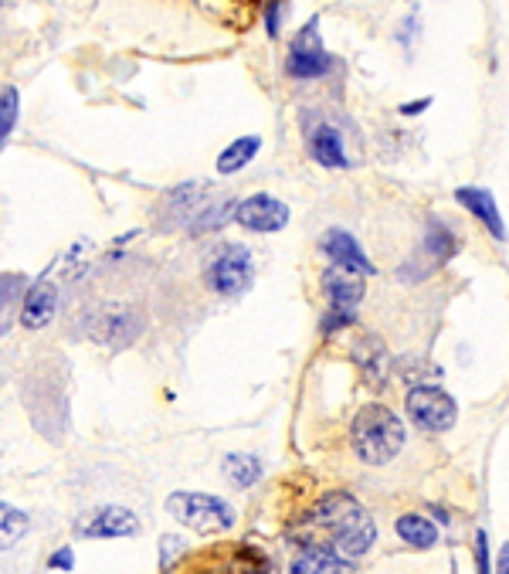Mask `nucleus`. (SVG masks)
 I'll list each match as a JSON object with an SVG mask.
<instances>
[{
	"label": "nucleus",
	"mask_w": 509,
	"mask_h": 574,
	"mask_svg": "<svg viewBox=\"0 0 509 574\" xmlns=\"http://www.w3.org/2000/svg\"><path fill=\"white\" fill-rule=\"evenodd\" d=\"M306 530L320 534L323 544H330L333 551H340L346 558L367 554L374 548V540H377L374 517L357 503V496H350L343 490H336V493H330V496H323L320 503H316Z\"/></svg>",
	"instance_id": "f257e3e1"
},
{
	"label": "nucleus",
	"mask_w": 509,
	"mask_h": 574,
	"mask_svg": "<svg viewBox=\"0 0 509 574\" xmlns=\"http://www.w3.org/2000/svg\"><path fill=\"white\" fill-rule=\"evenodd\" d=\"M350 442H354V453L367 466H388L394 456L404 449L407 432L404 422L384 405H367L357 411L354 429H350Z\"/></svg>",
	"instance_id": "f03ea898"
},
{
	"label": "nucleus",
	"mask_w": 509,
	"mask_h": 574,
	"mask_svg": "<svg viewBox=\"0 0 509 574\" xmlns=\"http://www.w3.org/2000/svg\"><path fill=\"white\" fill-rule=\"evenodd\" d=\"M167 514L198 530V534H221V530H232L235 527V506L225 503L221 496H211V493H174L167 496Z\"/></svg>",
	"instance_id": "7ed1b4c3"
},
{
	"label": "nucleus",
	"mask_w": 509,
	"mask_h": 574,
	"mask_svg": "<svg viewBox=\"0 0 509 574\" xmlns=\"http://www.w3.org/2000/svg\"><path fill=\"white\" fill-rule=\"evenodd\" d=\"M254 279V259H251V251L245 245H225V248H217L214 251V259L208 262L204 269V282H208V290L217 293V296H241L248 285Z\"/></svg>",
	"instance_id": "20e7f679"
},
{
	"label": "nucleus",
	"mask_w": 509,
	"mask_h": 574,
	"mask_svg": "<svg viewBox=\"0 0 509 574\" xmlns=\"http://www.w3.org/2000/svg\"><path fill=\"white\" fill-rule=\"evenodd\" d=\"M330 69H333V58L320 38V17H312L293 38L289 55H285V72H289L293 79L312 82V79H323Z\"/></svg>",
	"instance_id": "39448f33"
},
{
	"label": "nucleus",
	"mask_w": 509,
	"mask_h": 574,
	"mask_svg": "<svg viewBox=\"0 0 509 574\" xmlns=\"http://www.w3.org/2000/svg\"><path fill=\"white\" fill-rule=\"evenodd\" d=\"M407 414L422 432H449L459 419V405L441 388L422 385L407 391Z\"/></svg>",
	"instance_id": "423d86ee"
},
{
	"label": "nucleus",
	"mask_w": 509,
	"mask_h": 574,
	"mask_svg": "<svg viewBox=\"0 0 509 574\" xmlns=\"http://www.w3.org/2000/svg\"><path fill=\"white\" fill-rule=\"evenodd\" d=\"M140 530V520L126 506H95L75 520V537L82 540H113V537H133Z\"/></svg>",
	"instance_id": "0eeeda50"
},
{
	"label": "nucleus",
	"mask_w": 509,
	"mask_h": 574,
	"mask_svg": "<svg viewBox=\"0 0 509 574\" xmlns=\"http://www.w3.org/2000/svg\"><path fill=\"white\" fill-rule=\"evenodd\" d=\"M235 221L248 232H259V235H272V232H282L289 225V208H285L279 198L272 195H254V198H245L241 204H235Z\"/></svg>",
	"instance_id": "6e6552de"
},
{
	"label": "nucleus",
	"mask_w": 509,
	"mask_h": 574,
	"mask_svg": "<svg viewBox=\"0 0 509 574\" xmlns=\"http://www.w3.org/2000/svg\"><path fill=\"white\" fill-rule=\"evenodd\" d=\"M323 251L333 259L336 269L343 272H354V276H374V262L364 255V248L357 245V238L350 232H340V229H330L323 235Z\"/></svg>",
	"instance_id": "1a4fd4ad"
},
{
	"label": "nucleus",
	"mask_w": 509,
	"mask_h": 574,
	"mask_svg": "<svg viewBox=\"0 0 509 574\" xmlns=\"http://www.w3.org/2000/svg\"><path fill=\"white\" fill-rule=\"evenodd\" d=\"M364 276L343 272V269H330L323 276V293L330 300V313H343V316H357V306L364 300Z\"/></svg>",
	"instance_id": "9d476101"
},
{
	"label": "nucleus",
	"mask_w": 509,
	"mask_h": 574,
	"mask_svg": "<svg viewBox=\"0 0 509 574\" xmlns=\"http://www.w3.org/2000/svg\"><path fill=\"white\" fill-rule=\"evenodd\" d=\"M55 309H58V290L48 279L35 282L24 296V306H21V327H27V330L48 327L55 320Z\"/></svg>",
	"instance_id": "9b49d317"
},
{
	"label": "nucleus",
	"mask_w": 509,
	"mask_h": 574,
	"mask_svg": "<svg viewBox=\"0 0 509 574\" xmlns=\"http://www.w3.org/2000/svg\"><path fill=\"white\" fill-rule=\"evenodd\" d=\"M455 201H459L469 214L480 218L496 242H506V225H502V218H499V208H496L493 190H486V187H459V190H455Z\"/></svg>",
	"instance_id": "f8f14e48"
},
{
	"label": "nucleus",
	"mask_w": 509,
	"mask_h": 574,
	"mask_svg": "<svg viewBox=\"0 0 509 574\" xmlns=\"http://www.w3.org/2000/svg\"><path fill=\"white\" fill-rule=\"evenodd\" d=\"M293 571L296 574H309V571L336 574V571H357V567H354V558L333 551L330 544H306V551L293 558Z\"/></svg>",
	"instance_id": "ddd939ff"
},
{
	"label": "nucleus",
	"mask_w": 509,
	"mask_h": 574,
	"mask_svg": "<svg viewBox=\"0 0 509 574\" xmlns=\"http://www.w3.org/2000/svg\"><path fill=\"white\" fill-rule=\"evenodd\" d=\"M309 150L316 156V164H323V167H350L346 150H343V137H340V130H333V126H320V130H316L312 140H309Z\"/></svg>",
	"instance_id": "4468645a"
},
{
	"label": "nucleus",
	"mask_w": 509,
	"mask_h": 574,
	"mask_svg": "<svg viewBox=\"0 0 509 574\" xmlns=\"http://www.w3.org/2000/svg\"><path fill=\"white\" fill-rule=\"evenodd\" d=\"M221 472H225V480L238 490H248L259 483V476H262V462L248 456V453H232L225 456V466H221Z\"/></svg>",
	"instance_id": "2eb2a0df"
},
{
	"label": "nucleus",
	"mask_w": 509,
	"mask_h": 574,
	"mask_svg": "<svg viewBox=\"0 0 509 574\" xmlns=\"http://www.w3.org/2000/svg\"><path fill=\"white\" fill-rule=\"evenodd\" d=\"M398 537L404 540V544L425 551L438 540V527L422 514H404V517H398Z\"/></svg>",
	"instance_id": "dca6fc26"
},
{
	"label": "nucleus",
	"mask_w": 509,
	"mask_h": 574,
	"mask_svg": "<svg viewBox=\"0 0 509 574\" xmlns=\"http://www.w3.org/2000/svg\"><path fill=\"white\" fill-rule=\"evenodd\" d=\"M262 150V140L259 137H241V140H235L225 153L217 156V174H238L245 164H251L254 161V153Z\"/></svg>",
	"instance_id": "f3484780"
},
{
	"label": "nucleus",
	"mask_w": 509,
	"mask_h": 574,
	"mask_svg": "<svg viewBox=\"0 0 509 574\" xmlns=\"http://www.w3.org/2000/svg\"><path fill=\"white\" fill-rule=\"evenodd\" d=\"M27 534V514L11 503H0V551L14 548L17 540Z\"/></svg>",
	"instance_id": "a211bd4d"
},
{
	"label": "nucleus",
	"mask_w": 509,
	"mask_h": 574,
	"mask_svg": "<svg viewBox=\"0 0 509 574\" xmlns=\"http://www.w3.org/2000/svg\"><path fill=\"white\" fill-rule=\"evenodd\" d=\"M425 251L431 255V266H441L445 259L455 255V235L452 229H445L441 221H431L428 225V238H425Z\"/></svg>",
	"instance_id": "6ab92c4d"
},
{
	"label": "nucleus",
	"mask_w": 509,
	"mask_h": 574,
	"mask_svg": "<svg viewBox=\"0 0 509 574\" xmlns=\"http://www.w3.org/2000/svg\"><path fill=\"white\" fill-rule=\"evenodd\" d=\"M17 106H21V95L14 85H8L0 92V150H4V143L11 140L14 126H17Z\"/></svg>",
	"instance_id": "aec40b11"
},
{
	"label": "nucleus",
	"mask_w": 509,
	"mask_h": 574,
	"mask_svg": "<svg viewBox=\"0 0 509 574\" xmlns=\"http://www.w3.org/2000/svg\"><path fill=\"white\" fill-rule=\"evenodd\" d=\"M17 290H21V279L17 276H0V309H4L14 300Z\"/></svg>",
	"instance_id": "412c9836"
},
{
	"label": "nucleus",
	"mask_w": 509,
	"mask_h": 574,
	"mask_svg": "<svg viewBox=\"0 0 509 574\" xmlns=\"http://www.w3.org/2000/svg\"><path fill=\"white\" fill-rule=\"evenodd\" d=\"M48 567H55V571H72V567H75V554H72V548L55 551V554L48 558Z\"/></svg>",
	"instance_id": "4be33fe9"
},
{
	"label": "nucleus",
	"mask_w": 509,
	"mask_h": 574,
	"mask_svg": "<svg viewBox=\"0 0 509 574\" xmlns=\"http://www.w3.org/2000/svg\"><path fill=\"white\" fill-rule=\"evenodd\" d=\"M174 551H177V554L184 551V540L174 537V534H167V537H164V558H161V567H164V571L174 564Z\"/></svg>",
	"instance_id": "5701e85b"
},
{
	"label": "nucleus",
	"mask_w": 509,
	"mask_h": 574,
	"mask_svg": "<svg viewBox=\"0 0 509 574\" xmlns=\"http://www.w3.org/2000/svg\"><path fill=\"white\" fill-rule=\"evenodd\" d=\"M279 14H282V4H279V0H272L269 11H265V27H269V35H272V38L279 35Z\"/></svg>",
	"instance_id": "b1692460"
},
{
	"label": "nucleus",
	"mask_w": 509,
	"mask_h": 574,
	"mask_svg": "<svg viewBox=\"0 0 509 574\" xmlns=\"http://www.w3.org/2000/svg\"><path fill=\"white\" fill-rule=\"evenodd\" d=\"M431 106V95H428V99H418V103H404L401 106V116H418V113H425Z\"/></svg>",
	"instance_id": "393cba45"
},
{
	"label": "nucleus",
	"mask_w": 509,
	"mask_h": 574,
	"mask_svg": "<svg viewBox=\"0 0 509 574\" xmlns=\"http://www.w3.org/2000/svg\"><path fill=\"white\" fill-rule=\"evenodd\" d=\"M486 554H489V548H486V530H480V571H489Z\"/></svg>",
	"instance_id": "a878e982"
},
{
	"label": "nucleus",
	"mask_w": 509,
	"mask_h": 574,
	"mask_svg": "<svg viewBox=\"0 0 509 574\" xmlns=\"http://www.w3.org/2000/svg\"><path fill=\"white\" fill-rule=\"evenodd\" d=\"M506 564H509V558H506V548H502V551H499V561H496V567H499V571H506Z\"/></svg>",
	"instance_id": "bb28decb"
}]
</instances>
